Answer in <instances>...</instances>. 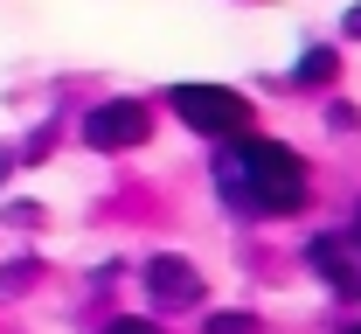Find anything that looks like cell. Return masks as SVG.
I'll return each instance as SVG.
<instances>
[{
	"label": "cell",
	"instance_id": "cell-5",
	"mask_svg": "<svg viewBox=\"0 0 361 334\" xmlns=\"http://www.w3.org/2000/svg\"><path fill=\"white\" fill-rule=\"evenodd\" d=\"M146 292H153V306H202V272H195V265H188V258H174V251H167V258H153V265H146Z\"/></svg>",
	"mask_w": 361,
	"mask_h": 334
},
{
	"label": "cell",
	"instance_id": "cell-7",
	"mask_svg": "<svg viewBox=\"0 0 361 334\" xmlns=\"http://www.w3.org/2000/svg\"><path fill=\"white\" fill-rule=\"evenodd\" d=\"M209 334H264V328H257V314H216Z\"/></svg>",
	"mask_w": 361,
	"mask_h": 334
},
{
	"label": "cell",
	"instance_id": "cell-6",
	"mask_svg": "<svg viewBox=\"0 0 361 334\" xmlns=\"http://www.w3.org/2000/svg\"><path fill=\"white\" fill-rule=\"evenodd\" d=\"M326 77H334V49H306V56H299V70H292V84H299V91H319Z\"/></svg>",
	"mask_w": 361,
	"mask_h": 334
},
{
	"label": "cell",
	"instance_id": "cell-4",
	"mask_svg": "<svg viewBox=\"0 0 361 334\" xmlns=\"http://www.w3.org/2000/svg\"><path fill=\"white\" fill-rule=\"evenodd\" d=\"M306 258L341 299H361V230H326V237L306 244Z\"/></svg>",
	"mask_w": 361,
	"mask_h": 334
},
{
	"label": "cell",
	"instance_id": "cell-9",
	"mask_svg": "<svg viewBox=\"0 0 361 334\" xmlns=\"http://www.w3.org/2000/svg\"><path fill=\"white\" fill-rule=\"evenodd\" d=\"M341 28H348V35L361 42V7H348V21H341Z\"/></svg>",
	"mask_w": 361,
	"mask_h": 334
},
{
	"label": "cell",
	"instance_id": "cell-2",
	"mask_svg": "<svg viewBox=\"0 0 361 334\" xmlns=\"http://www.w3.org/2000/svg\"><path fill=\"white\" fill-rule=\"evenodd\" d=\"M167 105L180 112V126H195L202 140H229L250 133V97H236L229 84H174Z\"/></svg>",
	"mask_w": 361,
	"mask_h": 334
},
{
	"label": "cell",
	"instance_id": "cell-8",
	"mask_svg": "<svg viewBox=\"0 0 361 334\" xmlns=\"http://www.w3.org/2000/svg\"><path fill=\"white\" fill-rule=\"evenodd\" d=\"M104 334H160V328H153V321H111Z\"/></svg>",
	"mask_w": 361,
	"mask_h": 334
},
{
	"label": "cell",
	"instance_id": "cell-10",
	"mask_svg": "<svg viewBox=\"0 0 361 334\" xmlns=\"http://www.w3.org/2000/svg\"><path fill=\"white\" fill-rule=\"evenodd\" d=\"M7 167H14V153H7V146H0V181H7Z\"/></svg>",
	"mask_w": 361,
	"mask_h": 334
},
{
	"label": "cell",
	"instance_id": "cell-3",
	"mask_svg": "<svg viewBox=\"0 0 361 334\" xmlns=\"http://www.w3.org/2000/svg\"><path fill=\"white\" fill-rule=\"evenodd\" d=\"M84 140L97 146V153H126V146L153 140V112H146L139 97H104V105L84 119Z\"/></svg>",
	"mask_w": 361,
	"mask_h": 334
},
{
	"label": "cell",
	"instance_id": "cell-1",
	"mask_svg": "<svg viewBox=\"0 0 361 334\" xmlns=\"http://www.w3.org/2000/svg\"><path fill=\"white\" fill-rule=\"evenodd\" d=\"M216 189L236 216H292V209H306V160L292 153V146L278 140H236L216 153Z\"/></svg>",
	"mask_w": 361,
	"mask_h": 334
},
{
	"label": "cell",
	"instance_id": "cell-11",
	"mask_svg": "<svg viewBox=\"0 0 361 334\" xmlns=\"http://www.w3.org/2000/svg\"><path fill=\"white\" fill-rule=\"evenodd\" d=\"M348 334H361V328H348Z\"/></svg>",
	"mask_w": 361,
	"mask_h": 334
}]
</instances>
